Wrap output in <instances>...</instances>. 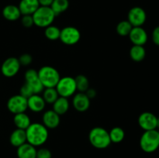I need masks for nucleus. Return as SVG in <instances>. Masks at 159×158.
<instances>
[{"label": "nucleus", "instance_id": "1", "mask_svg": "<svg viewBox=\"0 0 159 158\" xmlns=\"http://www.w3.org/2000/svg\"><path fill=\"white\" fill-rule=\"evenodd\" d=\"M26 142L34 147H40L47 142L48 139V129L40 122H31L26 129Z\"/></svg>", "mask_w": 159, "mask_h": 158}, {"label": "nucleus", "instance_id": "2", "mask_svg": "<svg viewBox=\"0 0 159 158\" xmlns=\"http://www.w3.org/2000/svg\"><path fill=\"white\" fill-rule=\"evenodd\" d=\"M89 140L92 146L97 149H106L110 145L109 132L102 127H94L89 133Z\"/></svg>", "mask_w": 159, "mask_h": 158}, {"label": "nucleus", "instance_id": "3", "mask_svg": "<svg viewBox=\"0 0 159 158\" xmlns=\"http://www.w3.org/2000/svg\"><path fill=\"white\" fill-rule=\"evenodd\" d=\"M38 77L43 88H55L61 78L58 71L54 67L43 66L38 71Z\"/></svg>", "mask_w": 159, "mask_h": 158}, {"label": "nucleus", "instance_id": "4", "mask_svg": "<svg viewBox=\"0 0 159 158\" xmlns=\"http://www.w3.org/2000/svg\"><path fill=\"white\" fill-rule=\"evenodd\" d=\"M32 16L34 25L38 27L46 28L52 25L56 15L50 6H40Z\"/></svg>", "mask_w": 159, "mask_h": 158}, {"label": "nucleus", "instance_id": "5", "mask_svg": "<svg viewBox=\"0 0 159 158\" xmlns=\"http://www.w3.org/2000/svg\"><path fill=\"white\" fill-rule=\"evenodd\" d=\"M140 147L145 153H153L159 147V131L157 129L144 131L140 139Z\"/></svg>", "mask_w": 159, "mask_h": 158}, {"label": "nucleus", "instance_id": "6", "mask_svg": "<svg viewBox=\"0 0 159 158\" xmlns=\"http://www.w3.org/2000/svg\"><path fill=\"white\" fill-rule=\"evenodd\" d=\"M55 88L59 96L67 98V99L75 94V91H77L75 80L74 77H70V76L61 77Z\"/></svg>", "mask_w": 159, "mask_h": 158}, {"label": "nucleus", "instance_id": "7", "mask_svg": "<svg viewBox=\"0 0 159 158\" xmlns=\"http://www.w3.org/2000/svg\"><path fill=\"white\" fill-rule=\"evenodd\" d=\"M59 39L64 44L72 46L79 42L81 39V33L79 29L74 26H66L61 29Z\"/></svg>", "mask_w": 159, "mask_h": 158}, {"label": "nucleus", "instance_id": "8", "mask_svg": "<svg viewBox=\"0 0 159 158\" xmlns=\"http://www.w3.org/2000/svg\"><path fill=\"white\" fill-rule=\"evenodd\" d=\"M7 108L11 113L16 115L25 112L28 108L27 99L21 94H15L9 99L7 102Z\"/></svg>", "mask_w": 159, "mask_h": 158}, {"label": "nucleus", "instance_id": "9", "mask_svg": "<svg viewBox=\"0 0 159 158\" xmlns=\"http://www.w3.org/2000/svg\"><path fill=\"white\" fill-rule=\"evenodd\" d=\"M147 20V14L144 9L140 6H134L129 10L127 14V21L133 26H142Z\"/></svg>", "mask_w": 159, "mask_h": 158}, {"label": "nucleus", "instance_id": "10", "mask_svg": "<svg viewBox=\"0 0 159 158\" xmlns=\"http://www.w3.org/2000/svg\"><path fill=\"white\" fill-rule=\"evenodd\" d=\"M25 83L31 88L34 94H40L44 88L38 77V73L34 69H28L25 73Z\"/></svg>", "mask_w": 159, "mask_h": 158}, {"label": "nucleus", "instance_id": "11", "mask_svg": "<svg viewBox=\"0 0 159 158\" xmlns=\"http://www.w3.org/2000/svg\"><path fill=\"white\" fill-rule=\"evenodd\" d=\"M20 67L21 65L18 58L14 57H9L3 61L1 67V72L5 77H12L18 74Z\"/></svg>", "mask_w": 159, "mask_h": 158}, {"label": "nucleus", "instance_id": "12", "mask_svg": "<svg viewBox=\"0 0 159 158\" xmlns=\"http://www.w3.org/2000/svg\"><path fill=\"white\" fill-rule=\"evenodd\" d=\"M157 117L150 112H142L138 117V125L144 131L157 129Z\"/></svg>", "mask_w": 159, "mask_h": 158}, {"label": "nucleus", "instance_id": "13", "mask_svg": "<svg viewBox=\"0 0 159 158\" xmlns=\"http://www.w3.org/2000/svg\"><path fill=\"white\" fill-rule=\"evenodd\" d=\"M128 36L133 45L138 46H144L148 39L147 32L142 26L133 27Z\"/></svg>", "mask_w": 159, "mask_h": 158}, {"label": "nucleus", "instance_id": "14", "mask_svg": "<svg viewBox=\"0 0 159 158\" xmlns=\"http://www.w3.org/2000/svg\"><path fill=\"white\" fill-rule=\"evenodd\" d=\"M72 104L76 111L84 112L89 108L90 99L85 92H79L73 97Z\"/></svg>", "mask_w": 159, "mask_h": 158}, {"label": "nucleus", "instance_id": "15", "mask_svg": "<svg viewBox=\"0 0 159 158\" xmlns=\"http://www.w3.org/2000/svg\"><path fill=\"white\" fill-rule=\"evenodd\" d=\"M43 125L48 129H55L59 125L61 122L60 116L54 110H48L44 112L42 116Z\"/></svg>", "mask_w": 159, "mask_h": 158}, {"label": "nucleus", "instance_id": "16", "mask_svg": "<svg viewBox=\"0 0 159 158\" xmlns=\"http://www.w3.org/2000/svg\"><path fill=\"white\" fill-rule=\"evenodd\" d=\"M27 105L30 111L38 113L44 109L46 102L40 94H34L27 99Z\"/></svg>", "mask_w": 159, "mask_h": 158}, {"label": "nucleus", "instance_id": "17", "mask_svg": "<svg viewBox=\"0 0 159 158\" xmlns=\"http://www.w3.org/2000/svg\"><path fill=\"white\" fill-rule=\"evenodd\" d=\"M40 6L38 0H21L18 7L23 15H33Z\"/></svg>", "mask_w": 159, "mask_h": 158}, {"label": "nucleus", "instance_id": "18", "mask_svg": "<svg viewBox=\"0 0 159 158\" xmlns=\"http://www.w3.org/2000/svg\"><path fill=\"white\" fill-rule=\"evenodd\" d=\"M17 156L18 158H37L36 147L28 143H25L17 147Z\"/></svg>", "mask_w": 159, "mask_h": 158}, {"label": "nucleus", "instance_id": "19", "mask_svg": "<svg viewBox=\"0 0 159 158\" xmlns=\"http://www.w3.org/2000/svg\"><path fill=\"white\" fill-rule=\"evenodd\" d=\"M2 15L9 21H16L21 17L22 14L18 6L15 5H8L3 8Z\"/></svg>", "mask_w": 159, "mask_h": 158}, {"label": "nucleus", "instance_id": "20", "mask_svg": "<svg viewBox=\"0 0 159 158\" xmlns=\"http://www.w3.org/2000/svg\"><path fill=\"white\" fill-rule=\"evenodd\" d=\"M9 141H10V143L16 147H19L24 144L25 143H26V130L21 129H16L11 133Z\"/></svg>", "mask_w": 159, "mask_h": 158}, {"label": "nucleus", "instance_id": "21", "mask_svg": "<svg viewBox=\"0 0 159 158\" xmlns=\"http://www.w3.org/2000/svg\"><path fill=\"white\" fill-rule=\"evenodd\" d=\"M53 110L59 116L65 114L69 109V102L67 98L61 97L59 96L57 100L52 104Z\"/></svg>", "mask_w": 159, "mask_h": 158}, {"label": "nucleus", "instance_id": "22", "mask_svg": "<svg viewBox=\"0 0 159 158\" xmlns=\"http://www.w3.org/2000/svg\"><path fill=\"white\" fill-rule=\"evenodd\" d=\"M13 122L17 129L26 130L31 124V120L26 112H22L14 115Z\"/></svg>", "mask_w": 159, "mask_h": 158}, {"label": "nucleus", "instance_id": "23", "mask_svg": "<svg viewBox=\"0 0 159 158\" xmlns=\"http://www.w3.org/2000/svg\"><path fill=\"white\" fill-rule=\"evenodd\" d=\"M146 50L144 46L133 45L130 50V57L134 61L141 62L145 58Z\"/></svg>", "mask_w": 159, "mask_h": 158}, {"label": "nucleus", "instance_id": "24", "mask_svg": "<svg viewBox=\"0 0 159 158\" xmlns=\"http://www.w3.org/2000/svg\"><path fill=\"white\" fill-rule=\"evenodd\" d=\"M50 7L57 16V15L63 13L68 9L69 1L68 0H54Z\"/></svg>", "mask_w": 159, "mask_h": 158}, {"label": "nucleus", "instance_id": "25", "mask_svg": "<svg viewBox=\"0 0 159 158\" xmlns=\"http://www.w3.org/2000/svg\"><path fill=\"white\" fill-rule=\"evenodd\" d=\"M109 134H110L111 143H121L124 140V137H125V132H124V130L121 127L119 126L113 127L109 132Z\"/></svg>", "mask_w": 159, "mask_h": 158}, {"label": "nucleus", "instance_id": "26", "mask_svg": "<svg viewBox=\"0 0 159 158\" xmlns=\"http://www.w3.org/2000/svg\"><path fill=\"white\" fill-rule=\"evenodd\" d=\"M42 97L46 103L53 104L59 97V94L55 88H47L43 89Z\"/></svg>", "mask_w": 159, "mask_h": 158}, {"label": "nucleus", "instance_id": "27", "mask_svg": "<svg viewBox=\"0 0 159 158\" xmlns=\"http://www.w3.org/2000/svg\"><path fill=\"white\" fill-rule=\"evenodd\" d=\"M76 88L79 92H85L89 88V81L83 74H79L75 78Z\"/></svg>", "mask_w": 159, "mask_h": 158}, {"label": "nucleus", "instance_id": "28", "mask_svg": "<svg viewBox=\"0 0 159 158\" xmlns=\"http://www.w3.org/2000/svg\"><path fill=\"white\" fill-rule=\"evenodd\" d=\"M61 34V29H59L57 26H48L45 28L44 30V36L47 39L50 40H58L60 37Z\"/></svg>", "mask_w": 159, "mask_h": 158}, {"label": "nucleus", "instance_id": "29", "mask_svg": "<svg viewBox=\"0 0 159 158\" xmlns=\"http://www.w3.org/2000/svg\"><path fill=\"white\" fill-rule=\"evenodd\" d=\"M132 28H133V26L127 20H123L118 23L116 29L120 36L126 37V36H128L130 34Z\"/></svg>", "mask_w": 159, "mask_h": 158}, {"label": "nucleus", "instance_id": "30", "mask_svg": "<svg viewBox=\"0 0 159 158\" xmlns=\"http://www.w3.org/2000/svg\"><path fill=\"white\" fill-rule=\"evenodd\" d=\"M21 23L24 27H31L33 25H34L32 15H23L21 18Z\"/></svg>", "mask_w": 159, "mask_h": 158}, {"label": "nucleus", "instance_id": "31", "mask_svg": "<svg viewBox=\"0 0 159 158\" xmlns=\"http://www.w3.org/2000/svg\"><path fill=\"white\" fill-rule=\"evenodd\" d=\"M18 59L20 63V65H23V66H28L33 61V57L30 54H22L20 57V58Z\"/></svg>", "mask_w": 159, "mask_h": 158}, {"label": "nucleus", "instance_id": "32", "mask_svg": "<svg viewBox=\"0 0 159 158\" xmlns=\"http://www.w3.org/2000/svg\"><path fill=\"white\" fill-rule=\"evenodd\" d=\"M20 94H21V95L23 96V97L28 99V98L30 97L32 94H34L33 93L31 88H30V87L28 86L26 83H24L23 85H22L21 88H20Z\"/></svg>", "mask_w": 159, "mask_h": 158}, {"label": "nucleus", "instance_id": "33", "mask_svg": "<svg viewBox=\"0 0 159 158\" xmlns=\"http://www.w3.org/2000/svg\"><path fill=\"white\" fill-rule=\"evenodd\" d=\"M37 158H51V153L48 149L41 148L37 150Z\"/></svg>", "mask_w": 159, "mask_h": 158}, {"label": "nucleus", "instance_id": "34", "mask_svg": "<svg viewBox=\"0 0 159 158\" xmlns=\"http://www.w3.org/2000/svg\"><path fill=\"white\" fill-rule=\"evenodd\" d=\"M152 41L157 46H159V26H156L152 31Z\"/></svg>", "mask_w": 159, "mask_h": 158}, {"label": "nucleus", "instance_id": "35", "mask_svg": "<svg viewBox=\"0 0 159 158\" xmlns=\"http://www.w3.org/2000/svg\"><path fill=\"white\" fill-rule=\"evenodd\" d=\"M85 94L89 97V99H93L96 97V90L93 89V88H89L86 91H85Z\"/></svg>", "mask_w": 159, "mask_h": 158}, {"label": "nucleus", "instance_id": "36", "mask_svg": "<svg viewBox=\"0 0 159 158\" xmlns=\"http://www.w3.org/2000/svg\"><path fill=\"white\" fill-rule=\"evenodd\" d=\"M54 0H38L40 6H51Z\"/></svg>", "mask_w": 159, "mask_h": 158}, {"label": "nucleus", "instance_id": "37", "mask_svg": "<svg viewBox=\"0 0 159 158\" xmlns=\"http://www.w3.org/2000/svg\"><path fill=\"white\" fill-rule=\"evenodd\" d=\"M157 128L159 129V117L157 119Z\"/></svg>", "mask_w": 159, "mask_h": 158}]
</instances>
